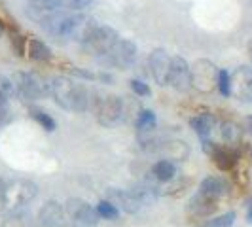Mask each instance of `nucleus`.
Instances as JSON below:
<instances>
[{
	"label": "nucleus",
	"mask_w": 252,
	"mask_h": 227,
	"mask_svg": "<svg viewBox=\"0 0 252 227\" xmlns=\"http://www.w3.org/2000/svg\"><path fill=\"white\" fill-rule=\"evenodd\" d=\"M13 87H15V93L19 95V99L23 101H38L42 99L50 87L48 84L44 82V78L36 72H15L12 78Z\"/></svg>",
	"instance_id": "f257e3e1"
},
{
	"label": "nucleus",
	"mask_w": 252,
	"mask_h": 227,
	"mask_svg": "<svg viewBox=\"0 0 252 227\" xmlns=\"http://www.w3.org/2000/svg\"><path fill=\"white\" fill-rule=\"evenodd\" d=\"M82 19H84V15H57V13H51L50 17H42L40 23L51 36L72 38L76 27L80 25Z\"/></svg>",
	"instance_id": "f03ea898"
},
{
	"label": "nucleus",
	"mask_w": 252,
	"mask_h": 227,
	"mask_svg": "<svg viewBox=\"0 0 252 227\" xmlns=\"http://www.w3.org/2000/svg\"><path fill=\"white\" fill-rule=\"evenodd\" d=\"M137 46L131 40H118L116 46L106 53V63L120 70H129L137 61Z\"/></svg>",
	"instance_id": "7ed1b4c3"
},
{
	"label": "nucleus",
	"mask_w": 252,
	"mask_h": 227,
	"mask_svg": "<svg viewBox=\"0 0 252 227\" xmlns=\"http://www.w3.org/2000/svg\"><path fill=\"white\" fill-rule=\"evenodd\" d=\"M218 82V70L211 61H197L191 68V87L199 89L203 93L211 91L213 87H216Z\"/></svg>",
	"instance_id": "20e7f679"
},
{
	"label": "nucleus",
	"mask_w": 252,
	"mask_h": 227,
	"mask_svg": "<svg viewBox=\"0 0 252 227\" xmlns=\"http://www.w3.org/2000/svg\"><path fill=\"white\" fill-rule=\"evenodd\" d=\"M231 95L243 102H252V68L237 66L231 72Z\"/></svg>",
	"instance_id": "39448f33"
},
{
	"label": "nucleus",
	"mask_w": 252,
	"mask_h": 227,
	"mask_svg": "<svg viewBox=\"0 0 252 227\" xmlns=\"http://www.w3.org/2000/svg\"><path fill=\"white\" fill-rule=\"evenodd\" d=\"M118 40H120V38H118V32L114 30L112 27L99 25L93 30V34L89 36V40L86 42V46L91 48L95 53H99V55H106V53L116 46Z\"/></svg>",
	"instance_id": "423d86ee"
},
{
	"label": "nucleus",
	"mask_w": 252,
	"mask_h": 227,
	"mask_svg": "<svg viewBox=\"0 0 252 227\" xmlns=\"http://www.w3.org/2000/svg\"><path fill=\"white\" fill-rule=\"evenodd\" d=\"M171 57L165 50H154L148 57L152 78L159 85H169V74H171Z\"/></svg>",
	"instance_id": "0eeeda50"
},
{
	"label": "nucleus",
	"mask_w": 252,
	"mask_h": 227,
	"mask_svg": "<svg viewBox=\"0 0 252 227\" xmlns=\"http://www.w3.org/2000/svg\"><path fill=\"white\" fill-rule=\"evenodd\" d=\"M169 85H173L180 93H186L188 89H191V68L186 63V59L173 57L171 74H169Z\"/></svg>",
	"instance_id": "6e6552de"
},
{
	"label": "nucleus",
	"mask_w": 252,
	"mask_h": 227,
	"mask_svg": "<svg viewBox=\"0 0 252 227\" xmlns=\"http://www.w3.org/2000/svg\"><path fill=\"white\" fill-rule=\"evenodd\" d=\"M122 114H124V102L116 95L106 97L97 108V117L104 127H114L116 123H120Z\"/></svg>",
	"instance_id": "1a4fd4ad"
},
{
	"label": "nucleus",
	"mask_w": 252,
	"mask_h": 227,
	"mask_svg": "<svg viewBox=\"0 0 252 227\" xmlns=\"http://www.w3.org/2000/svg\"><path fill=\"white\" fill-rule=\"evenodd\" d=\"M72 89H74V82H70L64 76L53 78L50 84V93L53 95L55 102L64 110H72Z\"/></svg>",
	"instance_id": "9d476101"
},
{
	"label": "nucleus",
	"mask_w": 252,
	"mask_h": 227,
	"mask_svg": "<svg viewBox=\"0 0 252 227\" xmlns=\"http://www.w3.org/2000/svg\"><path fill=\"white\" fill-rule=\"evenodd\" d=\"M108 197H110V202L114 204H120V208L127 212V214H135V212H139L140 206H142V202L140 199L133 193V189L131 191H124V189H110L108 191Z\"/></svg>",
	"instance_id": "9b49d317"
},
{
	"label": "nucleus",
	"mask_w": 252,
	"mask_h": 227,
	"mask_svg": "<svg viewBox=\"0 0 252 227\" xmlns=\"http://www.w3.org/2000/svg\"><path fill=\"white\" fill-rule=\"evenodd\" d=\"M40 226L44 227H61L63 226V208L57 202H46L38 214Z\"/></svg>",
	"instance_id": "f8f14e48"
},
{
	"label": "nucleus",
	"mask_w": 252,
	"mask_h": 227,
	"mask_svg": "<svg viewBox=\"0 0 252 227\" xmlns=\"http://www.w3.org/2000/svg\"><path fill=\"white\" fill-rule=\"evenodd\" d=\"M216 199L213 197H207V195H203V193H197L195 197H191V201H189V212L193 216H199V218H209V216L213 214L216 210Z\"/></svg>",
	"instance_id": "ddd939ff"
},
{
	"label": "nucleus",
	"mask_w": 252,
	"mask_h": 227,
	"mask_svg": "<svg viewBox=\"0 0 252 227\" xmlns=\"http://www.w3.org/2000/svg\"><path fill=\"white\" fill-rule=\"evenodd\" d=\"M211 157L220 170H231L237 163V153L227 146H216L215 151L211 153Z\"/></svg>",
	"instance_id": "4468645a"
},
{
	"label": "nucleus",
	"mask_w": 252,
	"mask_h": 227,
	"mask_svg": "<svg viewBox=\"0 0 252 227\" xmlns=\"http://www.w3.org/2000/svg\"><path fill=\"white\" fill-rule=\"evenodd\" d=\"M36 195V186L31 182H17L15 189L8 188V202L13 201L15 204H23V202L31 201Z\"/></svg>",
	"instance_id": "2eb2a0df"
},
{
	"label": "nucleus",
	"mask_w": 252,
	"mask_h": 227,
	"mask_svg": "<svg viewBox=\"0 0 252 227\" xmlns=\"http://www.w3.org/2000/svg\"><path fill=\"white\" fill-rule=\"evenodd\" d=\"M226 191H227L226 182H224L222 178H216V176L205 178L201 182V186H199V193L207 195V197H213V199L222 197Z\"/></svg>",
	"instance_id": "dca6fc26"
},
{
	"label": "nucleus",
	"mask_w": 252,
	"mask_h": 227,
	"mask_svg": "<svg viewBox=\"0 0 252 227\" xmlns=\"http://www.w3.org/2000/svg\"><path fill=\"white\" fill-rule=\"evenodd\" d=\"M189 125H191V129L205 140L213 133V129H215V117H213L211 114H199V115L191 117Z\"/></svg>",
	"instance_id": "f3484780"
},
{
	"label": "nucleus",
	"mask_w": 252,
	"mask_h": 227,
	"mask_svg": "<svg viewBox=\"0 0 252 227\" xmlns=\"http://www.w3.org/2000/svg\"><path fill=\"white\" fill-rule=\"evenodd\" d=\"M89 95L88 87L84 84H76L74 82V89H72V110L74 112H86L89 108Z\"/></svg>",
	"instance_id": "a211bd4d"
},
{
	"label": "nucleus",
	"mask_w": 252,
	"mask_h": 227,
	"mask_svg": "<svg viewBox=\"0 0 252 227\" xmlns=\"http://www.w3.org/2000/svg\"><path fill=\"white\" fill-rule=\"evenodd\" d=\"M175 174H177V167L167 159H161L152 167V176L159 180V182H169V180L175 178Z\"/></svg>",
	"instance_id": "6ab92c4d"
},
{
	"label": "nucleus",
	"mask_w": 252,
	"mask_h": 227,
	"mask_svg": "<svg viewBox=\"0 0 252 227\" xmlns=\"http://www.w3.org/2000/svg\"><path fill=\"white\" fill-rule=\"evenodd\" d=\"M27 51H29V57L32 61H50L51 59V50L42 42V40H29L27 44Z\"/></svg>",
	"instance_id": "aec40b11"
},
{
	"label": "nucleus",
	"mask_w": 252,
	"mask_h": 227,
	"mask_svg": "<svg viewBox=\"0 0 252 227\" xmlns=\"http://www.w3.org/2000/svg\"><path fill=\"white\" fill-rule=\"evenodd\" d=\"M156 123H158V119H156V114L152 110H140V114L137 115L139 133H150V131L156 129Z\"/></svg>",
	"instance_id": "412c9836"
},
{
	"label": "nucleus",
	"mask_w": 252,
	"mask_h": 227,
	"mask_svg": "<svg viewBox=\"0 0 252 227\" xmlns=\"http://www.w3.org/2000/svg\"><path fill=\"white\" fill-rule=\"evenodd\" d=\"M31 8L42 13H53L64 8V0H29Z\"/></svg>",
	"instance_id": "4be33fe9"
},
{
	"label": "nucleus",
	"mask_w": 252,
	"mask_h": 227,
	"mask_svg": "<svg viewBox=\"0 0 252 227\" xmlns=\"http://www.w3.org/2000/svg\"><path fill=\"white\" fill-rule=\"evenodd\" d=\"M220 135H222L224 142H227V144H237L241 140V127L237 123H233V121H226V123H222Z\"/></svg>",
	"instance_id": "5701e85b"
},
{
	"label": "nucleus",
	"mask_w": 252,
	"mask_h": 227,
	"mask_svg": "<svg viewBox=\"0 0 252 227\" xmlns=\"http://www.w3.org/2000/svg\"><path fill=\"white\" fill-rule=\"evenodd\" d=\"M99 212H97V208H93V206H89L88 202H86V206L82 208V212L78 214V222H82V224H86V226H95L97 222H99Z\"/></svg>",
	"instance_id": "b1692460"
},
{
	"label": "nucleus",
	"mask_w": 252,
	"mask_h": 227,
	"mask_svg": "<svg viewBox=\"0 0 252 227\" xmlns=\"http://www.w3.org/2000/svg\"><path fill=\"white\" fill-rule=\"evenodd\" d=\"M233 222H235V212H226V214L207 220L203 227H231Z\"/></svg>",
	"instance_id": "393cba45"
},
{
	"label": "nucleus",
	"mask_w": 252,
	"mask_h": 227,
	"mask_svg": "<svg viewBox=\"0 0 252 227\" xmlns=\"http://www.w3.org/2000/svg\"><path fill=\"white\" fill-rule=\"evenodd\" d=\"M97 212H99V216L104 218V220H116V218L120 216V208L110 201H101L99 206H97Z\"/></svg>",
	"instance_id": "a878e982"
},
{
	"label": "nucleus",
	"mask_w": 252,
	"mask_h": 227,
	"mask_svg": "<svg viewBox=\"0 0 252 227\" xmlns=\"http://www.w3.org/2000/svg\"><path fill=\"white\" fill-rule=\"evenodd\" d=\"M216 87H218V91H220L224 97H229V95H231V76H229V72H226V70H218Z\"/></svg>",
	"instance_id": "bb28decb"
},
{
	"label": "nucleus",
	"mask_w": 252,
	"mask_h": 227,
	"mask_svg": "<svg viewBox=\"0 0 252 227\" xmlns=\"http://www.w3.org/2000/svg\"><path fill=\"white\" fill-rule=\"evenodd\" d=\"M86 206V201H82V199H78V197H74V199H68L66 201V204H64V210H66V214L70 216L72 220H76L78 218V214L82 212V208Z\"/></svg>",
	"instance_id": "cd10ccee"
},
{
	"label": "nucleus",
	"mask_w": 252,
	"mask_h": 227,
	"mask_svg": "<svg viewBox=\"0 0 252 227\" xmlns=\"http://www.w3.org/2000/svg\"><path fill=\"white\" fill-rule=\"evenodd\" d=\"M31 115H32L46 131H55V121H53L46 112H42V110H31Z\"/></svg>",
	"instance_id": "c85d7f7f"
},
{
	"label": "nucleus",
	"mask_w": 252,
	"mask_h": 227,
	"mask_svg": "<svg viewBox=\"0 0 252 227\" xmlns=\"http://www.w3.org/2000/svg\"><path fill=\"white\" fill-rule=\"evenodd\" d=\"M91 2H93V0H64V8H66V10H76V12H80V10H86Z\"/></svg>",
	"instance_id": "c756f323"
},
{
	"label": "nucleus",
	"mask_w": 252,
	"mask_h": 227,
	"mask_svg": "<svg viewBox=\"0 0 252 227\" xmlns=\"http://www.w3.org/2000/svg\"><path fill=\"white\" fill-rule=\"evenodd\" d=\"M131 89H133L139 97H148V95H150V87H148L144 82H140V80H131Z\"/></svg>",
	"instance_id": "7c9ffc66"
},
{
	"label": "nucleus",
	"mask_w": 252,
	"mask_h": 227,
	"mask_svg": "<svg viewBox=\"0 0 252 227\" xmlns=\"http://www.w3.org/2000/svg\"><path fill=\"white\" fill-rule=\"evenodd\" d=\"M0 93H4V95H8V97H12L13 93H15L13 82L10 78H6V76H2V74H0Z\"/></svg>",
	"instance_id": "2f4dec72"
},
{
	"label": "nucleus",
	"mask_w": 252,
	"mask_h": 227,
	"mask_svg": "<svg viewBox=\"0 0 252 227\" xmlns=\"http://www.w3.org/2000/svg\"><path fill=\"white\" fill-rule=\"evenodd\" d=\"M8 202V186L4 180H0V206Z\"/></svg>",
	"instance_id": "473e14b6"
},
{
	"label": "nucleus",
	"mask_w": 252,
	"mask_h": 227,
	"mask_svg": "<svg viewBox=\"0 0 252 227\" xmlns=\"http://www.w3.org/2000/svg\"><path fill=\"white\" fill-rule=\"evenodd\" d=\"M8 95H4V93H0V112L2 110H6V106H8Z\"/></svg>",
	"instance_id": "72a5a7b5"
},
{
	"label": "nucleus",
	"mask_w": 252,
	"mask_h": 227,
	"mask_svg": "<svg viewBox=\"0 0 252 227\" xmlns=\"http://www.w3.org/2000/svg\"><path fill=\"white\" fill-rule=\"evenodd\" d=\"M245 129L252 135V115H249V117L245 119Z\"/></svg>",
	"instance_id": "f704fd0d"
},
{
	"label": "nucleus",
	"mask_w": 252,
	"mask_h": 227,
	"mask_svg": "<svg viewBox=\"0 0 252 227\" xmlns=\"http://www.w3.org/2000/svg\"><path fill=\"white\" fill-rule=\"evenodd\" d=\"M247 222L252 224V201H251V204H249V210H247Z\"/></svg>",
	"instance_id": "c9c22d12"
},
{
	"label": "nucleus",
	"mask_w": 252,
	"mask_h": 227,
	"mask_svg": "<svg viewBox=\"0 0 252 227\" xmlns=\"http://www.w3.org/2000/svg\"><path fill=\"white\" fill-rule=\"evenodd\" d=\"M4 30H6V28H4V23H2V21H0V36H2V34H4Z\"/></svg>",
	"instance_id": "e433bc0d"
},
{
	"label": "nucleus",
	"mask_w": 252,
	"mask_h": 227,
	"mask_svg": "<svg viewBox=\"0 0 252 227\" xmlns=\"http://www.w3.org/2000/svg\"><path fill=\"white\" fill-rule=\"evenodd\" d=\"M61 227H76V226H74V224H63Z\"/></svg>",
	"instance_id": "4c0bfd02"
}]
</instances>
